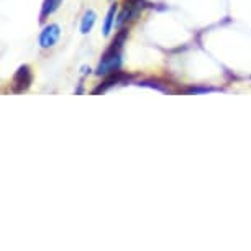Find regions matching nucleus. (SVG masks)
<instances>
[{"label":"nucleus","instance_id":"7","mask_svg":"<svg viewBox=\"0 0 251 251\" xmlns=\"http://www.w3.org/2000/svg\"><path fill=\"white\" fill-rule=\"evenodd\" d=\"M115 12H117V5H112L105 17V23H103V35H108V33H110L113 22H115Z\"/></svg>","mask_w":251,"mask_h":251},{"label":"nucleus","instance_id":"8","mask_svg":"<svg viewBox=\"0 0 251 251\" xmlns=\"http://www.w3.org/2000/svg\"><path fill=\"white\" fill-rule=\"evenodd\" d=\"M59 3H61V0H45L43 12H41V17H43V20L50 15V13H53L56 8L59 7Z\"/></svg>","mask_w":251,"mask_h":251},{"label":"nucleus","instance_id":"2","mask_svg":"<svg viewBox=\"0 0 251 251\" xmlns=\"http://www.w3.org/2000/svg\"><path fill=\"white\" fill-rule=\"evenodd\" d=\"M31 80H33V74H31V69L30 66L23 64L18 68V71L13 75V80H12V89L13 92L17 94H22L30 89L31 86Z\"/></svg>","mask_w":251,"mask_h":251},{"label":"nucleus","instance_id":"6","mask_svg":"<svg viewBox=\"0 0 251 251\" xmlns=\"http://www.w3.org/2000/svg\"><path fill=\"white\" fill-rule=\"evenodd\" d=\"M94 23H96V13H94L92 10H87L86 13H84L82 23H80V33L87 35V33L92 30Z\"/></svg>","mask_w":251,"mask_h":251},{"label":"nucleus","instance_id":"4","mask_svg":"<svg viewBox=\"0 0 251 251\" xmlns=\"http://www.w3.org/2000/svg\"><path fill=\"white\" fill-rule=\"evenodd\" d=\"M59 35H61V30L58 25H48L41 31L40 35V45L41 48H51V46L56 45V41L59 40Z\"/></svg>","mask_w":251,"mask_h":251},{"label":"nucleus","instance_id":"3","mask_svg":"<svg viewBox=\"0 0 251 251\" xmlns=\"http://www.w3.org/2000/svg\"><path fill=\"white\" fill-rule=\"evenodd\" d=\"M143 3H145L143 0H130V3H126L125 8L122 10V13L118 15V20L115 23V26L122 28L125 22H128V20H131V18H135L141 10H143V7H145Z\"/></svg>","mask_w":251,"mask_h":251},{"label":"nucleus","instance_id":"5","mask_svg":"<svg viewBox=\"0 0 251 251\" xmlns=\"http://www.w3.org/2000/svg\"><path fill=\"white\" fill-rule=\"evenodd\" d=\"M123 79H125V74L120 73V71H115V73H112L105 80H103L100 86L94 89L92 94H102V92H105L107 89H110L112 86H115V84H120Z\"/></svg>","mask_w":251,"mask_h":251},{"label":"nucleus","instance_id":"1","mask_svg":"<svg viewBox=\"0 0 251 251\" xmlns=\"http://www.w3.org/2000/svg\"><path fill=\"white\" fill-rule=\"evenodd\" d=\"M125 36H126V30H122L120 35L113 40L110 48L105 51V54H103L100 64H99V68H97L99 75L112 74V73H115V71H118V68H120V64H122L120 50H122V43H123V40H125Z\"/></svg>","mask_w":251,"mask_h":251}]
</instances>
